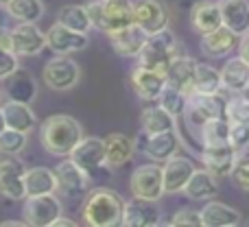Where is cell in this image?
Wrapping results in <instances>:
<instances>
[{"instance_id": "1", "label": "cell", "mask_w": 249, "mask_h": 227, "mask_svg": "<svg viewBox=\"0 0 249 227\" xmlns=\"http://www.w3.org/2000/svg\"><path fill=\"white\" fill-rule=\"evenodd\" d=\"M81 138H83L81 122L68 114L48 116L39 124V142L46 149V153L57 155V157H68L74 146L81 142Z\"/></svg>"}, {"instance_id": "2", "label": "cell", "mask_w": 249, "mask_h": 227, "mask_svg": "<svg viewBox=\"0 0 249 227\" xmlns=\"http://www.w3.org/2000/svg\"><path fill=\"white\" fill-rule=\"evenodd\" d=\"M124 199L116 190L96 188L86 197L83 203V223L90 227H114L123 223Z\"/></svg>"}, {"instance_id": "3", "label": "cell", "mask_w": 249, "mask_h": 227, "mask_svg": "<svg viewBox=\"0 0 249 227\" xmlns=\"http://www.w3.org/2000/svg\"><path fill=\"white\" fill-rule=\"evenodd\" d=\"M90 22L96 31L109 35L123 31L133 22V0H92L86 4Z\"/></svg>"}, {"instance_id": "4", "label": "cell", "mask_w": 249, "mask_h": 227, "mask_svg": "<svg viewBox=\"0 0 249 227\" xmlns=\"http://www.w3.org/2000/svg\"><path fill=\"white\" fill-rule=\"evenodd\" d=\"M225 103L228 99H223L219 94H199V92H190L186 96V107H184V124L186 131L195 133L199 138V129L212 118H225Z\"/></svg>"}, {"instance_id": "5", "label": "cell", "mask_w": 249, "mask_h": 227, "mask_svg": "<svg viewBox=\"0 0 249 227\" xmlns=\"http://www.w3.org/2000/svg\"><path fill=\"white\" fill-rule=\"evenodd\" d=\"M179 44H177V37L171 29H164L160 33H153L146 37V44L142 46L140 55L136 57L138 66H144V68L158 70V72L166 74L171 61L179 55Z\"/></svg>"}, {"instance_id": "6", "label": "cell", "mask_w": 249, "mask_h": 227, "mask_svg": "<svg viewBox=\"0 0 249 227\" xmlns=\"http://www.w3.org/2000/svg\"><path fill=\"white\" fill-rule=\"evenodd\" d=\"M129 190L131 197L146 199V201H160L164 197V177L162 166L158 162L142 164L129 177Z\"/></svg>"}, {"instance_id": "7", "label": "cell", "mask_w": 249, "mask_h": 227, "mask_svg": "<svg viewBox=\"0 0 249 227\" xmlns=\"http://www.w3.org/2000/svg\"><path fill=\"white\" fill-rule=\"evenodd\" d=\"M42 79L51 90L55 92H68L81 79V66L68 55H59L51 59L42 70Z\"/></svg>"}, {"instance_id": "8", "label": "cell", "mask_w": 249, "mask_h": 227, "mask_svg": "<svg viewBox=\"0 0 249 227\" xmlns=\"http://www.w3.org/2000/svg\"><path fill=\"white\" fill-rule=\"evenodd\" d=\"M61 214H64V206H61V201L55 197V192L26 197L24 208H22L24 221L33 227H53V223H55Z\"/></svg>"}, {"instance_id": "9", "label": "cell", "mask_w": 249, "mask_h": 227, "mask_svg": "<svg viewBox=\"0 0 249 227\" xmlns=\"http://www.w3.org/2000/svg\"><path fill=\"white\" fill-rule=\"evenodd\" d=\"M133 22L146 35L160 33L171 24V7L164 0H133Z\"/></svg>"}, {"instance_id": "10", "label": "cell", "mask_w": 249, "mask_h": 227, "mask_svg": "<svg viewBox=\"0 0 249 227\" xmlns=\"http://www.w3.org/2000/svg\"><path fill=\"white\" fill-rule=\"evenodd\" d=\"M24 173L26 166L16 159V155L0 159V194L9 201H22L26 199V186H24Z\"/></svg>"}, {"instance_id": "11", "label": "cell", "mask_w": 249, "mask_h": 227, "mask_svg": "<svg viewBox=\"0 0 249 227\" xmlns=\"http://www.w3.org/2000/svg\"><path fill=\"white\" fill-rule=\"evenodd\" d=\"M11 46L18 57H35L46 48V33H42L37 22H20L11 29Z\"/></svg>"}, {"instance_id": "12", "label": "cell", "mask_w": 249, "mask_h": 227, "mask_svg": "<svg viewBox=\"0 0 249 227\" xmlns=\"http://www.w3.org/2000/svg\"><path fill=\"white\" fill-rule=\"evenodd\" d=\"M55 175H57V190L61 194H66V197H81L90 188V173L83 171L81 166H77L70 157L64 159L61 164H57Z\"/></svg>"}, {"instance_id": "13", "label": "cell", "mask_w": 249, "mask_h": 227, "mask_svg": "<svg viewBox=\"0 0 249 227\" xmlns=\"http://www.w3.org/2000/svg\"><path fill=\"white\" fill-rule=\"evenodd\" d=\"M197 171L195 162L186 155H173L171 159H166L162 166V177H164V194H177L184 192L186 184L190 181L193 173Z\"/></svg>"}, {"instance_id": "14", "label": "cell", "mask_w": 249, "mask_h": 227, "mask_svg": "<svg viewBox=\"0 0 249 227\" xmlns=\"http://www.w3.org/2000/svg\"><path fill=\"white\" fill-rule=\"evenodd\" d=\"M46 48H51L57 55H70L88 48V33L74 31L64 26L61 22H55L51 31L46 33Z\"/></svg>"}, {"instance_id": "15", "label": "cell", "mask_w": 249, "mask_h": 227, "mask_svg": "<svg viewBox=\"0 0 249 227\" xmlns=\"http://www.w3.org/2000/svg\"><path fill=\"white\" fill-rule=\"evenodd\" d=\"M77 166H81L83 171L96 173L101 166H105V138L96 136H83L81 142L72 149V153L68 155Z\"/></svg>"}, {"instance_id": "16", "label": "cell", "mask_w": 249, "mask_h": 227, "mask_svg": "<svg viewBox=\"0 0 249 227\" xmlns=\"http://www.w3.org/2000/svg\"><path fill=\"white\" fill-rule=\"evenodd\" d=\"M131 87L138 99L146 103H158L162 90L166 87V74L144 68V66H136L131 72Z\"/></svg>"}, {"instance_id": "17", "label": "cell", "mask_w": 249, "mask_h": 227, "mask_svg": "<svg viewBox=\"0 0 249 227\" xmlns=\"http://www.w3.org/2000/svg\"><path fill=\"white\" fill-rule=\"evenodd\" d=\"M160 208L158 201H146V199H136L124 201L123 210V223L124 227H155L160 225Z\"/></svg>"}, {"instance_id": "18", "label": "cell", "mask_w": 249, "mask_h": 227, "mask_svg": "<svg viewBox=\"0 0 249 227\" xmlns=\"http://www.w3.org/2000/svg\"><path fill=\"white\" fill-rule=\"evenodd\" d=\"M181 149V138L177 133V129L171 131H162V133H149L146 144L142 153L151 159V162L164 164L166 159H171L173 155H177Z\"/></svg>"}, {"instance_id": "19", "label": "cell", "mask_w": 249, "mask_h": 227, "mask_svg": "<svg viewBox=\"0 0 249 227\" xmlns=\"http://www.w3.org/2000/svg\"><path fill=\"white\" fill-rule=\"evenodd\" d=\"M190 26L195 33L206 35L210 31L223 26V16H221L219 0H199L190 7Z\"/></svg>"}, {"instance_id": "20", "label": "cell", "mask_w": 249, "mask_h": 227, "mask_svg": "<svg viewBox=\"0 0 249 227\" xmlns=\"http://www.w3.org/2000/svg\"><path fill=\"white\" fill-rule=\"evenodd\" d=\"M199 157L203 162V168H208L212 175H216L221 179V177L232 175V168L236 164L238 153L230 144H219V146H203Z\"/></svg>"}, {"instance_id": "21", "label": "cell", "mask_w": 249, "mask_h": 227, "mask_svg": "<svg viewBox=\"0 0 249 227\" xmlns=\"http://www.w3.org/2000/svg\"><path fill=\"white\" fill-rule=\"evenodd\" d=\"M136 153V140L127 133H109L105 138V166L116 171L131 162Z\"/></svg>"}, {"instance_id": "22", "label": "cell", "mask_w": 249, "mask_h": 227, "mask_svg": "<svg viewBox=\"0 0 249 227\" xmlns=\"http://www.w3.org/2000/svg\"><path fill=\"white\" fill-rule=\"evenodd\" d=\"M238 35L232 33L228 26H219V29L210 31V33L201 35V51L210 59H219V57H228L234 48H238Z\"/></svg>"}, {"instance_id": "23", "label": "cell", "mask_w": 249, "mask_h": 227, "mask_svg": "<svg viewBox=\"0 0 249 227\" xmlns=\"http://www.w3.org/2000/svg\"><path fill=\"white\" fill-rule=\"evenodd\" d=\"M197 64L199 61L195 59V57L179 52V55L171 61V66H168V70H166V83L177 87V90H181L188 96L190 90H193V79H195Z\"/></svg>"}, {"instance_id": "24", "label": "cell", "mask_w": 249, "mask_h": 227, "mask_svg": "<svg viewBox=\"0 0 249 227\" xmlns=\"http://www.w3.org/2000/svg\"><path fill=\"white\" fill-rule=\"evenodd\" d=\"M201 223L206 227H236L243 223V214L228 203L208 199L201 208Z\"/></svg>"}, {"instance_id": "25", "label": "cell", "mask_w": 249, "mask_h": 227, "mask_svg": "<svg viewBox=\"0 0 249 227\" xmlns=\"http://www.w3.org/2000/svg\"><path fill=\"white\" fill-rule=\"evenodd\" d=\"M109 44L112 48L118 52L121 57H138L142 51V46L146 44V37L149 35L140 29L138 24H131L123 31H116V33H109Z\"/></svg>"}, {"instance_id": "26", "label": "cell", "mask_w": 249, "mask_h": 227, "mask_svg": "<svg viewBox=\"0 0 249 227\" xmlns=\"http://www.w3.org/2000/svg\"><path fill=\"white\" fill-rule=\"evenodd\" d=\"M221 79H223V90H228L230 94H241L249 87V64L241 55L230 57L221 68Z\"/></svg>"}, {"instance_id": "27", "label": "cell", "mask_w": 249, "mask_h": 227, "mask_svg": "<svg viewBox=\"0 0 249 227\" xmlns=\"http://www.w3.org/2000/svg\"><path fill=\"white\" fill-rule=\"evenodd\" d=\"M184 194L188 199L195 201H208V199H214L219 194V177L212 175L208 168H197L190 177V181L186 184Z\"/></svg>"}, {"instance_id": "28", "label": "cell", "mask_w": 249, "mask_h": 227, "mask_svg": "<svg viewBox=\"0 0 249 227\" xmlns=\"http://www.w3.org/2000/svg\"><path fill=\"white\" fill-rule=\"evenodd\" d=\"M223 26H228L232 33L241 35L249 33V2L247 0H219Z\"/></svg>"}, {"instance_id": "29", "label": "cell", "mask_w": 249, "mask_h": 227, "mask_svg": "<svg viewBox=\"0 0 249 227\" xmlns=\"http://www.w3.org/2000/svg\"><path fill=\"white\" fill-rule=\"evenodd\" d=\"M2 112H4V120H7V127L9 129H16V131H33L35 122H37V118H35V112L29 107V103H24V101H7V103L2 105Z\"/></svg>"}, {"instance_id": "30", "label": "cell", "mask_w": 249, "mask_h": 227, "mask_svg": "<svg viewBox=\"0 0 249 227\" xmlns=\"http://www.w3.org/2000/svg\"><path fill=\"white\" fill-rule=\"evenodd\" d=\"M24 186H26V197H35V194H53V192H57V175H55V171L44 168V166L26 168Z\"/></svg>"}, {"instance_id": "31", "label": "cell", "mask_w": 249, "mask_h": 227, "mask_svg": "<svg viewBox=\"0 0 249 227\" xmlns=\"http://www.w3.org/2000/svg\"><path fill=\"white\" fill-rule=\"evenodd\" d=\"M140 129L146 133H162L177 129V118L173 114H168L160 103H153L149 107L142 109L140 114Z\"/></svg>"}, {"instance_id": "32", "label": "cell", "mask_w": 249, "mask_h": 227, "mask_svg": "<svg viewBox=\"0 0 249 227\" xmlns=\"http://www.w3.org/2000/svg\"><path fill=\"white\" fill-rule=\"evenodd\" d=\"M223 90V79H221V70H216L210 64H197L193 79V90L199 94H219Z\"/></svg>"}, {"instance_id": "33", "label": "cell", "mask_w": 249, "mask_h": 227, "mask_svg": "<svg viewBox=\"0 0 249 227\" xmlns=\"http://www.w3.org/2000/svg\"><path fill=\"white\" fill-rule=\"evenodd\" d=\"M201 146H219L230 144V120L228 118H212L199 129Z\"/></svg>"}, {"instance_id": "34", "label": "cell", "mask_w": 249, "mask_h": 227, "mask_svg": "<svg viewBox=\"0 0 249 227\" xmlns=\"http://www.w3.org/2000/svg\"><path fill=\"white\" fill-rule=\"evenodd\" d=\"M57 22H61L68 29L81 31V33H88L92 29L90 13H88L86 4H64L57 13Z\"/></svg>"}, {"instance_id": "35", "label": "cell", "mask_w": 249, "mask_h": 227, "mask_svg": "<svg viewBox=\"0 0 249 227\" xmlns=\"http://www.w3.org/2000/svg\"><path fill=\"white\" fill-rule=\"evenodd\" d=\"M4 9L18 22H39L44 16L42 0H11Z\"/></svg>"}, {"instance_id": "36", "label": "cell", "mask_w": 249, "mask_h": 227, "mask_svg": "<svg viewBox=\"0 0 249 227\" xmlns=\"http://www.w3.org/2000/svg\"><path fill=\"white\" fill-rule=\"evenodd\" d=\"M225 118L230 122L249 124V96L243 92L236 96H230L228 103H225Z\"/></svg>"}, {"instance_id": "37", "label": "cell", "mask_w": 249, "mask_h": 227, "mask_svg": "<svg viewBox=\"0 0 249 227\" xmlns=\"http://www.w3.org/2000/svg\"><path fill=\"white\" fill-rule=\"evenodd\" d=\"M26 133L16 131V129H4L0 133V153L2 155H20L26 149Z\"/></svg>"}, {"instance_id": "38", "label": "cell", "mask_w": 249, "mask_h": 227, "mask_svg": "<svg viewBox=\"0 0 249 227\" xmlns=\"http://www.w3.org/2000/svg\"><path fill=\"white\" fill-rule=\"evenodd\" d=\"M158 103L162 105V107L166 109L168 114H173V116L177 118V116L184 114V107H186V94H184L181 90H177V87H173V86H168V83H166V87L162 90V94H160Z\"/></svg>"}, {"instance_id": "39", "label": "cell", "mask_w": 249, "mask_h": 227, "mask_svg": "<svg viewBox=\"0 0 249 227\" xmlns=\"http://www.w3.org/2000/svg\"><path fill=\"white\" fill-rule=\"evenodd\" d=\"M230 146L238 155H245V151L249 149V124L230 122Z\"/></svg>"}, {"instance_id": "40", "label": "cell", "mask_w": 249, "mask_h": 227, "mask_svg": "<svg viewBox=\"0 0 249 227\" xmlns=\"http://www.w3.org/2000/svg\"><path fill=\"white\" fill-rule=\"evenodd\" d=\"M9 92H11V99L29 103L31 99H35V83L29 74H22L20 79H16V81L11 83V90Z\"/></svg>"}, {"instance_id": "41", "label": "cell", "mask_w": 249, "mask_h": 227, "mask_svg": "<svg viewBox=\"0 0 249 227\" xmlns=\"http://www.w3.org/2000/svg\"><path fill=\"white\" fill-rule=\"evenodd\" d=\"M232 184L236 188H241L243 192H249V157L247 155H238L236 164L232 168V175H230Z\"/></svg>"}, {"instance_id": "42", "label": "cell", "mask_w": 249, "mask_h": 227, "mask_svg": "<svg viewBox=\"0 0 249 227\" xmlns=\"http://www.w3.org/2000/svg\"><path fill=\"white\" fill-rule=\"evenodd\" d=\"M18 70H20L18 55L11 51V48H7V46H2V44H0V81L11 79Z\"/></svg>"}, {"instance_id": "43", "label": "cell", "mask_w": 249, "mask_h": 227, "mask_svg": "<svg viewBox=\"0 0 249 227\" xmlns=\"http://www.w3.org/2000/svg\"><path fill=\"white\" fill-rule=\"evenodd\" d=\"M168 225L173 227H179V225H190V227H199L201 223V210H193V208H181L177 210L175 214L171 216Z\"/></svg>"}, {"instance_id": "44", "label": "cell", "mask_w": 249, "mask_h": 227, "mask_svg": "<svg viewBox=\"0 0 249 227\" xmlns=\"http://www.w3.org/2000/svg\"><path fill=\"white\" fill-rule=\"evenodd\" d=\"M238 55L249 64V33L241 35V39H238Z\"/></svg>"}, {"instance_id": "45", "label": "cell", "mask_w": 249, "mask_h": 227, "mask_svg": "<svg viewBox=\"0 0 249 227\" xmlns=\"http://www.w3.org/2000/svg\"><path fill=\"white\" fill-rule=\"evenodd\" d=\"M53 227H74V221L70 219H64V216H59V219L53 223Z\"/></svg>"}, {"instance_id": "46", "label": "cell", "mask_w": 249, "mask_h": 227, "mask_svg": "<svg viewBox=\"0 0 249 227\" xmlns=\"http://www.w3.org/2000/svg\"><path fill=\"white\" fill-rule=\"evenodd\" d=\"M22 225H29L26 221H4L2 227H22Z\"/></svg>"}, {"instance_id": "47", "label": "cell", "mask_w": 249, "mask_h": 227, "mask_svg": "<svg viewBox=\"0 0 249 227\" xmlns=\"http://www.w3.org/2000/svg\"><path fill=\"white\" fill-rule=\"evenodd\" d=\"M7 129V120H4V112H2V107H0V133Z\"/></svg>"}, {"instance_id": "48", "label": "cell", "mask_w": 249, "mask_h": 227, "mask_svg": "<svg viewBox=\"0 0 249 227\" xmlns=\"http://www.w3.org/2000/svg\"><path fill=\"white\" fill-rule=\"evenodd\" d=\"M9 2H11V0H0V7H7Z\"/></svg>"}, {"instance_id": "49", "label": "cell", "mask_w": 249, "mask_h": 227, "mask_svg": "<svg viewBox=\"0 0 249 227\" xmlns=\"http://www.w3.org/2000/svg\"><path fill=\"white\" fill-rule=\"evenodd\" d=\"M0 103H2V90H0Z\"/></svg>"}]
</instances>
